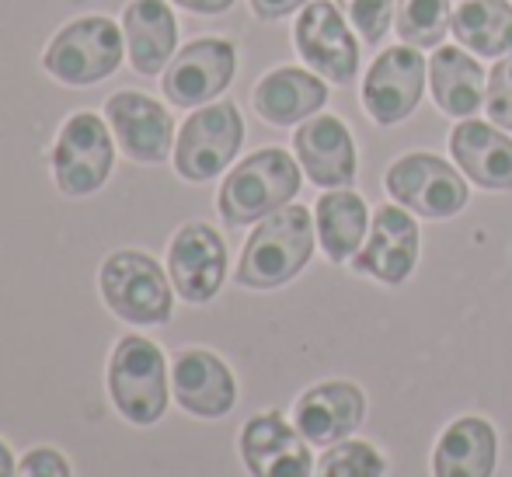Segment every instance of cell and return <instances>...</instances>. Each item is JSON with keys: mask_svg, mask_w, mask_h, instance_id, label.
<instances>
[{"mask_svg": "<svg viewBox=\"0 0 512 477\" xmlns=\"http://www.w3.org/2000/svg\"><path fill=\"white\" fill-rule=\"evenodd\" d=\"M122 35H126V53L140 74L154 77L171 60L178 42L175 14L164 0H133L122 14Z\"/></svg>", "mask_w": 512, "mask_h": 477, "instance_id": "44dd1931", "label": "cell"}, {"mask_svg": "<svg viewBox=\"0 0 512 477\" xmlns=\"http://www.w3.org/2000/svg\"><path fill=\"white\" fill-rule=\"evenodd\" d=\"M108 126H112L119 147L140 164H161L171 150V115L154 98L140 91H119L105 105Z\"/></svg>", "mask_w": 512, "mask_h": 477, "instance_id": "e0dca14e", "label": "cell"}, {"mask_svg": "<svg viewBox=\"0 0 512 477\" xmlns=\"http://www.w3.org/2000/svg\"><path fill=\"white\" fill-rule=\"evenodd\" d=\"M300 192V168L286 150L269 147L244 157L220 189V216L230 227L262 223L276 209L290 206Z\"/></svg>", "mask_w": 512, "mask_h": 477, "instance_id": "7a4b0ae2", "label": "cell"}, {"mask_svg": "<svg viewBox=\"0 0 512 477\" xmlns=\"http://www.w3.org/2000/svg\"><path fill=\"white\" fill-rule=\"evenodd\" d=\"M293 150L307 178L321 189H349L356 182V143L335 115H310L293 133Z\"/></svg>", "mask_w": 512, "mask_h": 477, "instance_id": "2e32d148", "label": "cell"}, {"mask_svg": "<svg viewBox=\"0 0 512 477\" xmlns=\"http://www.w3.org/2000/svg\"><path fill=\"white\" fill-rule=\"evenodd\" d=\"M485 112L495 126L509 129L512 133V53L502 56L492 67L485 84Z\"/></svg>", "mask_w": 512, "mask_h": 477, "instance_id": "f1b7e54d", "label": "cell"}, {"mask_svg": "<svg viewBox=\"0 0 512 477\" xmlns=\"http://www.w3.org/2000/svg\"><path fill=\"white\" fill-rule=\"evenodd\" d=\"M418 262V223L405 206H380L373 216L370 241L356 255L352 269L359 276H373L387 286H398L411 276Z\"/></svg>", "mask_w": 512, "mask_h": 477, "instance_id": "9a60e30c", "label": "cell"}, {"mask_svg": "<svg viewBox=\"0 0 512 477\" xmlns=\"http://www.w3.org/2000/svg\"><path fill=\"white\" fill-rule=\"evenodd\" d=\"M175 4H182L185 11H196V14H223L234 0H175Z\"/></svg>", "mask_w": 512, "mask_h": 477, "instance_id": "1f68e13d", "label": "cell"}, {"mask_svg": "<svg viewBox=\"0 0 512 477\" xmlns=\"http://www.w3.org/2000/svg\"><path fill=\"white\" fill-rule=\"evenodd\" d=\"M499 439L485 418H457L446 425L432 453V477H492Z\"/></svg>", "mask_w": 512, "mask_h": 477, "instance_id": "ffe728a7", "label": "cell"}, {"mask_svg": "<svg viewBox=\"0 0 512 477\" xmlns=\"http://www.w3.org/2000/svg\"><path fill=\"white\" fill-rule=\"evenodd\" d=\"M314 255V216L304 206H283L265 216L241 251L234 279L248 289L286 286Z\"/></svg>", "mask_w": 512, "mask_h": 477, "instance_id": "6da1fadb", "label": "cell"}, {"mask_svg": "<svg viewBox=\"0 0 512 477\" xmlns=\"http://www.w3.org/2000/svg\"><path fill=\"white\" fill-rule=\"evenodd\" d=\"M108 394L119 415L133 425H154L168 411V366L150 338H119L108 363Z\"/></svg>", "mask_w": 512, "mask_h": 477, "instance_id": "3957f363", "label": "cell"}, {"mask_svg": "<svg viewBox=\"0 0 512 477\" xmlns=\"http://www.w3.org/2000/svg\"><path fill=\"white\" fill-rule=\"evenodd\" d=\"M425 91V60L415 46L387 49L363 81V105L373 122L398 126L418 108Z\"/></svg>", "mask_w": 512, "mask_h": 477, "instance_id": "30bf717a", "label": "cell"}, {"mask_svg": "<svg viewBox=\"0 0 512 477\" xmlns=\"http://www.w3.org/2000/svg\"><path fill=\"white\" fill-rule=\"evenodd\" d=\"M314 223H317V241H321L324 255L335 265H342V262H349V258H356V251L363 248L370 213H366V202L352 189H335L317 199Z\"/></svg>", "mask_w": 512, "mask_h": 477, "instance_id": "cb8c5ba5", "label": "cell"}, {"mask_svg": "<svg viewBox=\"0 0 512 477\" xmlns=\"http://www.w3.org/2000/svg\"><path fill=\"white\" fill-rule=\"evenodd\" d=\"M115 147L105 119L95 112H77L63 122L53 147V175L67 195L98 192L112 175Z\"/></svg>", "mask_w": 512, "mask_h": 477, "instance_id": "52a82bcc", "label": "cell"}, {"mask_svg": "<svg viewBox=\"0 0 512 477\" xmlns=\"http://www.w3.org/2000/svg\"><path fill=\"white\" fill-rule=\"evenodd\" d=\"M384 185L398 206L425 220H446L467 206V182L436 154H408L394 161Z\"/></svg>", "mask_w": 512, "mask_h": 477, "instance_id": "ba28073f", "label": "cell"}, {"mask_svg": "<svg viewBox=\"0 0 512 477\" xmlns=\"http://www.w3.org/2000/svg\"><path fill=\"white\" fill-rule=\"evenodd\" d=\"M485 70L464 49H436L429 60L432 98L450 119H471L485 101Z\"/></svg>", "mask_w": 512, "mask_h": 477, "instance_id": "603a6c76", "label": "cell"}, {"mask_svg": "<svg viewBox=\"0 0 512 477\" xmlns=\"http://www.w3.org/2000/svg\"><path fill=\"white\" fill-rule=\"evenodd\" d=\"M366 415V397L356 383L328 380L310 387L293 408V425L314 446H335L359 429Z\"/></svg>", "mask_w": 512, "mask_h": 477, "instance_id": "5bb4252c", "label": "cell"}, {"mask_svg": "<svg viewBox=\"0 0 512 477\" xmlns=\"http://www.w3.org/2000/svg\"><path fill=\"white\" fill-rule=\"evenodd\" d=\"M171 387H175V401L199 418H223L237 401L234 373L220 356L206 349H189L175 359Z\"/></svg>", "mask_w": 512, "mask_h": 477, "instance_id": "ac0fdd59", "label": "cell"}, {"mask_svg": "<svg viewBox=\"0 0 512 477\" xmlns=\"http://www.w3.org/2000/svg\"><path fill=\"white\" fill-rule=\"evenodd\" d=\"M453 7L450 0H398L394 25L405 46L415 49H439V42L450 32Z\"/></svg>", "mask_w": 512, "mask_h": 477, "instance_id": "484cf974", "label": "cell"}, {"mask_svg": "<svg viewBox=\"0 0 512 477\" xmlns=\"http://www.w3.org/2000/svg\"><path fill=\"white\" fill-rule=\"evenodd\" d=\"M237 70V53L227 39H196L175 56L164 74V95L171 105H206L227 91Z\"/></svg>", "mask_w": 512, "mask_h": 477, "instance_id": "7c38bea8", "label": "cell"}, {"mask_svg": "<svg viewBox=\"0 0 512 477\" xmlns=\"http://www.w3.org/2000/svg\"><path fill=\"white\" fill-rule=\"evenodd\" d=\"M450 28L464 49L478 56L512 53V4L509 0H464L453 11Z\"/></svg>", "mask_w": 512, "mask_h": 477, "instance_id": "d4e9b609", "label": "cell"}, {"mask_svg": "<svg viewBox=\"0 0 512 477\" xmlns=\"http://www.w3.org/2000/svg\"><path fill=\"white\" fill-rule=\"evenodd\" d=\"M384 471H387V460L370 443L342 439V443L324 450L314 477H384Z\"/></svg>", "mask_w": 512, "mask_h": 477, "instance_id": "4316f807", "label": "cell"}, {"mask_svg": "<svg viewBox=\"0 0 512 477\" xmlns=\"http://www.w3.org/2000/svg\"><path fill=\"white\" fill-rule=\"evenodd\" d=\"M328 101V88L321 77L300 67H279L255 88V112L272 126H297L307 122Z\"/></svg>", "mask_w": 512, "mask_h": 477, "instance_id": "7402d4cb", "label": "cell"}, {"mask_svg": "<svg viewBox=\"0 0 512 477\" xmlns=\"http://www.w3.org/2000/svg\"><path fill=\"white\" fill-rule=\"evenodd\" d=\"M241 457L251 477H310L314 457L297 425L279 411L255 415L241 432Z\"/></svg>", "mask_w": 512, "mask_h": 477, "instance_id": "4fadbf2b", "label": "cell"}, {"mask_svg": "<svg viewBox=\"0 0 512 477\" xmlns=\"http://www.w3.org/2000/svg\"><path fill=\"white\" fill-rule=\"evenodd\" d=\"M450 154L474 185L488 192L512 189V140L495 126L464 119L450 136Z\"/></svg>", "mask_w": 512, "mask_h": 477, "instance_id": "d6986e66", "label": "cell"}, {"mask_svg": "<svg viewBox=\"0 0 512 477\" xmlns=\"http://www.w3.org/2000/svg\"><path fill=\"white\" fill-rule=\"evenodd\" d=\"M310 0H251V11L262 21H279L286 14H293L297 7H307Z\"/></svg>", "mask_w": 512, "mask_h": 477, "instance_id": "4dcf8cb0", "label": "cell"}, {"mask_svg": "<svg viewBox=\"0 0 512 477\" xmlns=\"http://www.w3.org/2000/svg\"><path fill=\"white\" fill-rule=\"evenodd\" d=\"M244 143V119L237 105L220 101L185 119L175 147V168L185 182H209L237 157Z\"/></svg>", "mask_w": 512, "mask_h": 477, "instance_id": "8992f818", "label": "cell"}, {"mask_svg": "<svg viewBox=\"0 0 512 477\" xmlns=\"http://www.w3.org/2000/svg\"><path fill=\"white\" fill-rule=\"evenodd\" d=\"M0 477H14V457L4 443H0Z\"/></svg>", "mask_w": 512, "mask_h": 477, "instance_id": "d6a6232c", "label": "cell"}, {"mask_svg": "<svg viewBox=\"0 0 512 477\" xmlns=\"http://www.w3.org/2000/svg\"><path fill=\"white\" fill-rule=\"evenodd\" d=\"M335 4L345 14V21L359 32V39L370 42V46H377L391 32L394 11H398L394 0H335Z\"/></svg>", "mask_w": 512, "mask_h": 477, "instance_id": "83f0119b", "label": "cell"}, {"mask_svg": "<svg viewBox=\"0 0 512 477\" xmlns=\"http://www.w3.org/2000/svg\"><path fill=\"white\" fill-rule=\"evenodd\" d=\"M18 477H70V464L53 446H35L21 457Z\"/></svg>", "mask_w": 512, "mask_h": 477, "instance_id": "f546056e", "label": "cell"}, {"mask_svg": "<svg viewBox=\"0 0 512 477\" xmlns=\"http://www.w3.org/2000/svg\"><path fill=\"white\" fill-rule=\"evenodd\" d=\"M168 276L182 300L209 303L227 276V244L209 223H189L175 234L168 251Z\"/></svg>", "mask_w": 512, "mask_h": 477, "instance_id": "8fae6325", "label": "cell"}, {"mask_svg": "<svg viewBox=\"0 0 512 477\" xmlns=\"http://www.w3.org/2000/svg\"><path fill=\"white\" fill-rule=\"evenodd\" d=\"M122 53H126V42H122L119 25L95 14V18L70 21L49 42L42 67L56 81L70 84V88H88V84H98L108 74H115V67L122 63Z\"/></svg>", "mask_w": 512, "mask_h": 477, "instance_id": "5b68a950", "label": "cell"}, {"mask_svg": "<svg viewBox=\"0 0 512 477\" xmlns=\"http://www.w3.org/2000/svg\"><path fill=\"white\" fill-rule=\"evenodd\" d=\"M293 39L314 74L335 84H349L359 74V42L345 14L331 0H310L300 11Z\"/></svg>", "mask_w": 512, "mask_h": 477, "instance_id": "9c48e42d", "label": "cell"}, {"mask_svg": "<svg viewBox=\"0 0 512 477\" xmlns=\"http://www.w3.org/2000/svg\"><path fill=\"white\" fill-rule=\"evenodd\" d=\"M105 303L115 317L129 324H168L175 310L168 276L164 269L143 251H115L105 258L98 276Z\"/></svg>", "mask_w": 512, "mask_h": 477, "instance_id": "277c9868", "label": "cell"}]
</instances>
